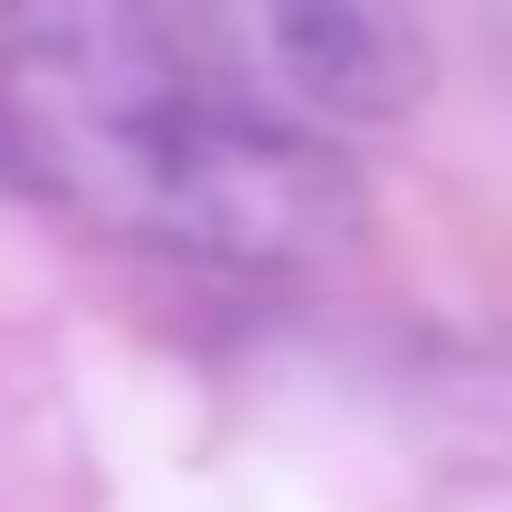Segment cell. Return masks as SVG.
<instances>
[{
    "mask_svg": "<svg viewBox=\"0 0 512 512\" xmlns=\"http://www.w3.org/2000/svg\"><path fill=\"white\" fill-rule=\"evenodd\" d=\"M67 190L152 247L247 266V275L332 266V256L361 247V219H370L342 152H323L304 124H285V114L247 105L228 86L190 95L152 133L76 162Z\"/></svg>",
    "mask_w": 512,
    "mask_h": 512,
    "instance_id": "cell-1",
    "label": "cell"
},
{
    "mask_svg": "<svg viewBox=\"0 0 512 512\" xmlns=\"http://www.w3.org/2000/svg\"><path fill=\"white\" fill-rule=\"evenodd\" d=\"M0 76L57 190L76 162L152 133L162 114L219 86L152 0H0Z\"/></svg>",
    "mask_w": 512,
    "mask_h": 512,
    "instance_id": "cell-2",
    "label": "cell"
},
{
    "mask_svg": "<svg viewBox=\"0 0 512 512\" xmlns=\"http://www.w3.org/2000/svg\"><path fill=\"white\" fill-rule=\"evenodd\" d=\"M209 19L238 38L247 76H266L256 105L285 95L323 124H399L437 86V57L399 0H209Z\"/></svg>",
    "mask_w": 512,
    "mask_h": 512,
    "instance_id": "cell-3",
    "label": "cell"
},
{
    "mask_svg": "<svg viewBox=\"0 0 512 512\" xmlns=\"http://www.w3.org/2000/svg\"><path fill=\"white\" fill-rule=\"evenodd\" d=\"M0 190H10V200H57V181H48V152H38L29 114L10 105V86H0Z\"/></svg>",
    "mask_w": 512,
    "mask_h": 512,
    "instance_id": "cell-4",
    "label": "cell"
}]
</instances>
